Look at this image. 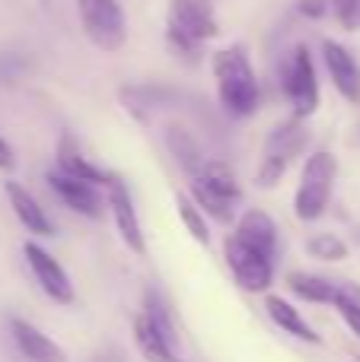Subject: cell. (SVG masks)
I'll use <instances>...</instances> for the list:
<instances>
[{"label": "cell", "instance_id": "cell-1", "mask_svg": "<svg viewBox=\"0 0 360 362\" xmlns=\"http://www.w3.org/2000/svg\"><path fill=\"white\" fill-rule=\"evenodd\" d=\"M210 74H214L217 102L230 118H252L261 105L259 74L252 67L246 45H227L210 54Z\"/></svg>", "mask_w": 360, "mask_h": 362}, {"label": "cell", "instance_id": "cell-2", "mask_svg": "<svg viewBox=\"0 0 360 362\" xmlns=\"http://www.w3.org/2000/svg\"><path fill=\"white\" fill-rule=\"evenodd\" d=\"M220 35L214 0H166V48L179 61L198 64L208 42Z\"/></svg>", "mask_w": 360, "mask_h": 362}, {"label": "cell", "instance_id": "cell-3", "mask_svg": "<svg viewBox=\"0 0 360 362\" xmlns=\"http://www.w3.org/2000/svg\"><path fill=\"white\" fill-rule=\"evenodd\" d=\"M189 197L204 210L210 223L233 226L240 216L242 187L236 181V172L220 159H208L195 175H189Z\"/></svg>", "mask_w": 360, "mask_h": 362}, {"label": "cell", "instance_id": "cell-4", "mask_svg": "<svg viewBox=\"0 0 360 362\" xmlns=\"http://www.w3.org/2000/svg\"><path fill=\"white\" fill-rule=\"evenodd\" d=\"M306 144H310V131H306L303 118L291 115V118L278 121L261 144V159L255 165V187L261 191L278 187L287 178L291 165L306 153Z\"/></svg>", "mask_w": 360, "mask_h": 362}, {"label": "cell", "instance_id": "cell-5", "mask_svg": "<svg viewBox=\"0 0 360 362\" xmlns=\"http://www.w3.org/2000/svg\"><path fill=\"white\" fill-rule=\"evenodd\" d=\"M338 181V156L329 150H316L300 165V181L293 191V216L300 223H319L329 213Z\"/></svg>", "mask_w": 360, "mask_h": 362}, {"label": "cell", "instance_id": "cell-6", "mask_svg": "<svg viewBox=\"0 0 360 362\" xmlns=\"http://www.w3.org/2000/svg\"><path fill=\"white\" fill-rule=\"evenodd\" d=\"M278 86H281V93H284L287 105H291V115L306 121L319 112L322 86H319L316 57H313L306 42H297L284 54V61H281V67H278Z\"/></svg>", "mask_w": 360, "mask_h": 362}, {"label": "cell", "instance_id": "cell-7", "mask_svg": "<svg viewBox=\"0 0 360 362\" xmlns=\"http://www.w3.org/2000/svg\"><path fill=\"white\" fill-rule=\"evenodd\" d=\"M223 264L242 293L268 296L274 286V257L242 242L236 232L223 235Z\"/></svg>", "mask_w": 360, "mask_h": 362}, {"label": "cell", "instance_id": "cell-8", "mask_svg": "<svg viewBox=\"0 0 360 362\" xmlns=\"http://www.w3.org/2000/svg\"><path fill=\"white\" fill-rule=\"evenodd\" d=\"M83 35L102 54H115L128 42V16L118 0H74Z\"/></svg>", "mask_w": 360, "mask_h": 362}, {"label": "cell", "instance_id": "cell-9", "mask_svg": "<svg viewBox=\"0 0 360 362\" xmlns=\"http://www.w3.org/2000/svg\"><path fill=\"white\" fill-rule=\"evenodd\" d=\"M45 185H48V191L55 194L67 210H74L77 216L102 219L108 213L106 187L93 185V181L74 178V175H67V172H61V169H48L45 172Z\"/></svg>", "mask_w": 360, "mask_h": 362}, {"label": "cell", "instance_id": "cell-10", "mask_svg": "<svg viewBox=\"0 0 360 362\" xmlns=\"http://www.w3.org/2000/svg\"><path fill=\"white\" fill-rule=\"evenodd\" d=\"M23 255H26V264H29L32 276H35L38 289H42L55 305H74L77 293H74V283H70L67 270L61 267V261L51 257V251H45L38 242H26Z\"/></svg>", "mask_w": 360, "mask_h": 362}, {"label": "cell", "instance_id": "cell-11", "mask_svg": "<svg viewBox=\"0 0 360 362\" xmlns=\"http://www.w3.org/2000/svg\"><path fill=\"white\" fill-rule=\"evenodd\" d=\"M106 197H108V216H112L115 229H118V238L131 255L144 257L147 255V235H144V226H140L137 216V206H134V197L128 191V185L115 175V181L106 187Z\"/></svg>", "mask_w": 360, "mask_h": 362}, {"label": "cell", "instance_id": "cell-12", "mask_svg": "<svg viewBox=\"0 0 360 362\" xmlns=\"http://www.w3.org/2000/svg\"><path fill=\"white\" fill-rule=\"evenodd\" d=\"M319 54H322V67L329 74L335 93L351 105H360V61L354 57V51L348 45H342L338 38H322Z\"/></svg>", "mask_w": 360, "mask_h": 362}, {"label": "cell", "instance_id": "cell-13", "mask_svg": "<svg viewBox=\"0 0 360 362\" xmlns=\"http://www.w3.org/2000/svg\"><path fill=\"white\" fill-rule=\"evenodd\" d=\"M4 194L13 206V216L19 219V226H23L29 235H35V238L55 235V223H51V216L45 213V206L38 204V197L29 191V187L19 185V181H6Z\"/></svg>", "mask_w": 360, "mask_h": 362}, {"label": "cell", "instance_id": "cell-14", "mask_svg": "<svg viewBox=\"0 0 360 362\" xmlns=\"http://www.w3.org/2000/svg\"><path fill=\"white\" fill-rule=\"evenodd\" d=\"M265 312H268L271 325L278 327L281 334L300 340V344H313V346L322 344V334H319L316 327L306 321V315L300 312L291 299H284V296H278V293H268L265 296Z\"/></svg>", "mask_w": 360, "mask_h": 362}, {"label": "cell", "instance_id": "cell-15", "mask_svg": "<svg viewBox=\"0 0 360 362\" xmlns=\"http://www.w3.org/2000/svg\"><path fill=\"white\" fill-rule=\"evenodd\" d=\"M10 334L16 350L23 353L29 362H70L67 350H64L57 340H51L45 331H38L32 321L26 318H13L10 321Z\"/></svg>", "mask_w": 360, "mask_h": 362}, {"label": "cell", "instance_id": "cell-16", "mask_svg": "<svg viewBox=\"0 0 360 362\" xmlns=\"http://www.w3.org/2000/svg\"><path fill=\"white\" fill-rule=\"evenodd\" d=\"M131 337H134V346H137V353L144 362H189V359H182L176 340H169L147 315H140V312L134 315V321H131Z\"/></svg>", "mask_w": 360, "mask_h": 362}, {"label": "cell", "instance_id": "cell-17", "mask_svg": "<svg viewBox=\"0 0 360 362\" xmlns=\"http://www.w3.org/2000/svg\"><path fill=\"white\" fill-rule=\"evenodd\" d=\"M233 232L242 238V242L252 245V248H259V251H265V255L278 257L281 229H278V223H274L265 210H259V206L242 210L240 216H236V223H233Z\"/></svg>", "mask_w": 360, "mask_h": 362}, {"label": "cell", "instance_id": "cell-18", "mask_svg": "<svg viewBox=\"0 0 360 362\" xmlns=\"http://www.w3.org/2000/svg\"><path fill=\"white\" fill-rule=\"evenodd\" d=\"M55 169L67 172V175H74V178L93 181V185H99V187H108L115 181V172H108V169H102L99 163H93L70 134H64V137L57 140V165Z\"/></svg>", "mask_w": 360, "mask_h": 362}, {"label": "cell", "instance_id": "cell-19", "mask_svg": "<svg viewBox=\"0 0 360 362\" xmlns=\"http://www.w3.org/2000/svg\"><path fill=\"white\" fill-rule=\"evenodd\" d=\"M163 144L166 150H169V156L176 159V165L185 172V175H195L198 169H201L204 163H208V156H204V146L201 140H198L195 131H189L185 124H166L163 127Z\"/></svg>", "mask_w": 360, "mask_h": 362}, {"label": "cell", "instance_id": "cell-20", "mask_svg": "<svg viewBox=\"0 0 360 362\" xmlns=\"http://www.w3.org/2000/svg\"><path fill=\"white\" fill-rule=\"evenodd\" d=\"M287 289H291L300 302L332 305L338 296V280H329V276H319V274H306V270H291V274H287Z\"/></svg>", "mask_w": 360, "mask_h": 362}, {"label": "cell", "instance_id": "cell-21", "mask_svg": "<svg viewBox=\"0 0 360 362\" xmlns=\"http://www.w3.org/2000/svg\"><path fill=\"white\" fill-rule=\"evenodd\" d=\"M176 213H179V223L185 226V232H189L198 245H204V248H208L210 238H214V235H210V219L204 216L201 206L189 197V191L176 194Z\"/></svg>", "mask_w": 360, "mask_h": 362}, {"label": "cell", "instance_id": "cell-22", "mask_svg": "<svg viewBox=\"0 0 360 362\" xmlns=\"http://www.w3.org/2000/svg\"><path fill=\"white\" fill-rule=\"evenodd\" d=\"M303 248L310 257L325 261V264H342L351 257V245L344 242L338 232H313V235L303 242Z\"/></svg>", "mask_w": 360, "mask_h": 362}, {"label": "cell", "instance_id": "cell-23", "mask_svg": "<svg viewBox=\"0 0 360 362\" xmlns=\"http://www.w3.org/2000/svg\"><path fill=\"white\" fill-rule=\"evenodd\" d=\"M140 315H147V318L153 321V325L159 327V331L166 334L169 340H176L179 344V327H176V318H172V308L169 302H166V296L159 293L157 286H147L144 289V302H140Z\"/></svg>", "mask_w": 360, "mask_h": 362}, {"label": "cell", "instance_id": "cell-24", "mask_svg": "<svg viewBox=\"0 0 360 362\" xmlns=\"http://www.w3.org/2000/svg\"><path fill=\"white\" fill-rule=\"evenodd\" d=\"M332 308L344 321V327L360 340V286L357 283H338V296L332 302Z\"/></svg>", "mask_w": 360, "mask_h": 362}, {"label": "cell", "instance_id": "cell-25", "mask_svg": "<svg viewBox=\"0 0 360 362\" xmlns=\"http://www.w3.org/2000/svg\"><path fill=\"white\" fill-rule=\"evenodd\" d=\"M329 13L342 29H360V0H329Z\"/></svg>", "mask_w": 360, "mask_h": 362}, {"label": "cell", "instance_id": "cell-26", "mask_svg": "<svg viewBox=\"0 0 360 362\" xmlns=\"http://www.w3.org/2000/svg\"><path fill=\"white\" fill-rule=\"evenodd\" d=\"M297 10L310 19H322V16H329V0H300Z\"/></svg>", "mask_w": 360, "mask_h": 362}, {"label": "cell", "instance_id": "cell-27", "mask_svg": "<svg viewBox=\"0 0 360 362\" xmlns=\"http://www.w3.org/2000/svg\"><path fill=\"white\" fill-rule=\"evenodd\" d=\"M16 169V153H13V146L6 144L4 137H0V172H13Z\"/></svg>", "mask_w": 360, "mask_h": 362}]
</instances>
